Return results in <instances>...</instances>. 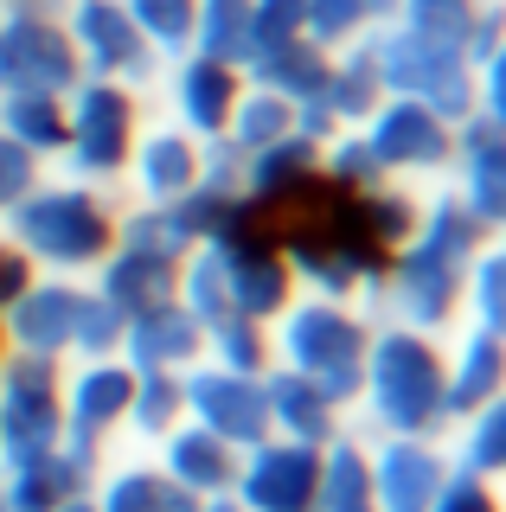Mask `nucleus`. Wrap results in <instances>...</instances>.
Listing matches in <instances>:
<instances>
[{"mask_svg": "<svg viewBox=\"0 0 506 512\" xmlns=\"http://www.w3.org/2000/svg\"><path fill=\"white\" fill-rule=\"evenodd\" d=\"M359 416L372 423V436H449V391H442V346L436 333L410 327H372L366 346V378H359Z\"/></svg>", "mask_w": 506, "mask_h": 512, "instance_id": "f257e3e1", "label": "nucleus"}, {"mask_svg": "<svg viewBox=\"0 0 506 512\" xmlns=\"http://www.w3.org/2000/svg\"><path fill=\"white\" fill-rule=\"evenodd\" d=\"M7 244L45 276H90L109 250H116V212L97 186L84 180H58L33 186L20 205L7 212Z\"/></svg>", "mask_w": 506, "mask_h": 512, "instance_id": "f03ea898", "label": "nucleus"}, {"mask_svg": "<svg viewBox=\"0 0 506 512\" xmlns=\"http://www.w3.org/2000/svg\"><path fill=\"white\" fill-rule=\"evenodd\" d=\"M270 346H276V372H295L308 384H321L340 410L359 404V378H366V346H372V320L353 301H321V295H295L289 308L270 320Z\"/></svg>", "mask_w": 506, "mask_h": 512, "instance_id": "7ed1b4c3", "label": "nucleus"}, {"mask_svg": "<svg viewBox=\"0 0 506 512\" xmlns=\"http://www.w3.org/2000/svg\"><path fill=\"white\" fill-rule=\"evenodd\" d=\"M462 288H468V263L423 237H410L404 250L385 256L372 295H378V320L410 333H449L455 314H462Z\"/></svg>", "mask_w": 506, "mask_h": 512, "instance_id": "20e7f679", "label": "nucleus"}, {"mask_svg": "<svg viewBox=\"0 0 506 512\" xmlns=\"http://www.w3.org/2000/svg\"><path fill=\"white\" fill-rule=\"evenodd\" d=\"M65 122H71L65 128V154H71V173L84 186H109V180H122V173H129L135 135H141L135 90L129 84H109V77L77 84Z\"/></svg>", "mask_w": 506, "mask_h": 512, "instance_id": "39448f33", "label": "nucleus"}, {"mask_svg": "<svg viewBox=\"0 0 506 512\" xmlns=\"http://www.w3.org/2000/svg\"><path fill=\"white\" fill-rule=\"evenodd\" d=\"M65 442V365L58 359H0V468Z\"/></svg>", "mask_w": 506, "mask_h": 512, "instance_id": "423d86ee", "label": "nucleus"}, {"mask_svg": "<svg viewBox=\"0 0 506 512\" xmlns=\"http://www.w3.org/2000/svg\"><path fill=\"white\" fill-rule=\"evenodd\" d=\"M77 314H84V282L77 276H26L0 301V340L26 359H65L77 346Z\"/></svg>", "mask_w": 506, "mask_h": 512, "instance_id": "0eeeda50", "label": "nucleus"}, {"mask_svg": "<svg viewBox=\"0 0 506 512\" xmlns=\"http://www.w3.org/2000/svg\"><path fill=\"white\" fill-rule=\"evenodd\" d=\"M180 397H186V423L212 429V436L231 442V448H257L263 436H276L263 378H244V372H225V365L199 359V365L180 372Z\"/></svg>", "mask_w": 506, "mask_h": 512, "instance_id": "6e6552de", "label": "nucleus"}, {"mask_svg": "<svg viewBox=\"0 0 506 512\" xmlns=\"http://www.w3.org/2000/svg\"><path fill=\"white\" fill-rule=\"evenodd\" d=\"M231 500L237 512H314V500H321V448L263 436L257 448L237 455Z\"/></svg>", "mask_w": 506, "mask_h": 512, "instance_id": "1a4fd4ad", "label": "nucleus"}, {"mask_svg": "<svg viewBox=\"0 0 506 512\" xmlns=\"http://www.w3.org/2000/svg\"><path fill=\"white\" fill-rule=\"evenodd\" d=\"M366 148L378 160V173H442L455 160V128L436 116L417 96H398V103H378L366 116Z\"/></svg>", "mask_w": 506, "mask_h": 512, "instance_id": "9d476101", "label": "nucleus"}, {"mask_svg": "<svg viewBox=\"0 0 506 512\" xmlns=\"http://www.w3.org/2000/svg\"><path fill=\"white\" fill-rule=\"evenodd\" d=\"M71 52L90 77L109 84H148L154 77V45L135 32L122 0H71Z\"/></svg>", "mask_w": 506, "mask_h": 512, "instance_id": "9b49d317", "label": "nucleus"}, {"mask_svg": "<svg viewBox=\"0 0 506 512\" xmlns=\"http://www.w3.org/2000/svg\"><path fill=\"white\" fill-rule=\"evenodd\" d=\"M103 474V448H77V442H58L45 455H26V461H7L0 468V493H7L13 512H52L90 493Z\"/></svg>", "mask_w": 506, "mask_h": 512, "instance_id": "f8f14e48", "label": "nucleus"}, {"mask_svg": "<svg viewBox=\"0 0 506 512\" xmlns=\"http://www.w3.org/2000/svg\"><path fill=\"white\" fill-rule=\"evenodd\" d=\"M442 474H449V448L436 436H378L372 442V500H378V512H430Z\"/></svg>", "mask_w": 506, "mask_h": 512, "instance_id": "ddd939ff", "label": "nucleus"}, {"mask_svg": "<svg viewBox=\"0 0 506 512\" xmlns=\"http://www.w3.org/2000/svg\"><path fill=\"white\" fill-rule=\"evenodd\" d=\"M129 397H135V372L122 359H84L65 378V442L103 448V436H116L129 423Z\"/></svg>", "mask_w": 506, "mask_h": 512, "instance_id": "4468645a", "label": "nucleus"}, {"mask_svg": "<svg viewBox=\"0 0 506 512\" xmlns=\"http://www.w3.org/2000/svg\"><path fill=\"white\" fill-rule=\"evenodd\" d=\"M129 372H186V365L205 359V327L180 301H161V308H141L129 327H122V352Z\"/></svg>", "mask_w": 506, "mask_h": 512, "instance_id": "2eb2a0df", "label": "nucleus"}, {"mask_svg": "<svg viewBox=\"0 0 506 512\" xmlns=\"http://www.w3.org/2000/svg\"><path fill=\"white\" fill-rule=\"evenodd\" d=\"M244 84H237V64H218V58H180L173 71V128H186L193 141H225L231 128V109Z\"/></svg>", "mask_w": 506, "mask_h": 512, "instance_id": "dca6fc26", "label": "nucleus"}, {"mask_svg": "<svg viewBox=\"0 0 506 512\" xmlns=\"http://www.w3.org/2000/svg\"><path fill=\"white\" fill-rule=\"evenodd\" d=\"M199 167H205V141H193L186 128H148V135H135L129 180L148 205H180L199 186Z\"/></svg>", "mask_w": 506, "mask_h": 512, "instance_id": "f3484780", "label": "nucleus"}, {"mask_svg": "<svg viewBox=\"0 0 506 512\" xmlns=\"http://www.w3.org/2000/svg\"><path fill=\"white\" fill-rule=\"evenodd\" d=\"M237 455H244V448L218 442L212 429H199V423H180L173 436H161V474L180 493H193V500H225L231 480H237Z\"/></svg>", "mask_w": 506, "mask_h": 512, "instance_id": "a211bd4d", "label": "nucleus"}, {"mask_svg": "<svg viewBox=\"0 0 506 512\" xmlns=\"http://www.w3.org/2000/svg\"><path fill=\"white\" fill-rule=\"evenodd\" d=\"M442 391H449V416L462 423L468 410H481L487 397L506 391V340L494 333H481L468 320L462 333H455V346L442 352Z\"/></svg>", "mask_w": 506, "mask_h": 512, "instance_id": "6ab92c4d", "label": "nucleus"}, {"mask_svg": "<svg viewBox=\"0 0 506 512\" xmlns=\"http://www.w3.org/2000/svg\"><path fill=\"white\" fill-rule=\"evenodd\" d=\"M455 154H462V192H455V199H462L487 231H500L506 224V135L487 128V122H462Z\"/></svg>", "mask_w": 506, "mask_h": 512, "instance_id": "aec40b11", "label": "nucleus"}, {"mask_svg": "<svg viewBox=\"0 0 506 512\" xmlns=\"http://www.w3.org/2000/svg\"><path fill=\"white\" fill-rule=\"evenodd\" d=\"M263 391H270V429H276V436H289V442L327 448L340 429H353V423H346V410L321 391V384H308V378H295V372H270V378H263Z\"/></svg>", "mask_w": 506, "mask_h": 512, "instance_id": "412c9836", "label": "nucleus"}, {"mask_svg": "<svg viewBox=\"0 0 506 512\" xmlns=\"http://www.w3.org/2000/svg\"><path fill=\"white\" fill-rule=\"evenodd\" d=\"M314 512H378L372 500V442L340 429L334 442L321 448V500Z\"/></svg>", "mask_w": 506, "mask_h": 512, "instance_id": "4be33fe9", "label": "nucleus"}, {"mask_svg": "<svg viewBox=\"0 0 506 512\" xmlns=\"http://www.w3.org/2000/svg\"><path fill=\"white\" fill-rule=\"evenodd\" d=\"M173 500H180V487L161 474V461H122V468H103L90 487L97 512H167Z\"/></svg>", "mask_w": 506, "mask_h": 512, "instance_id": "5701e85b", "label": "nucleus"}, {"mask_svg": "<svg viewBox=\"0 0 506 512\" xmlns=\"http://www.w3.org/2000/svg\"><path fill=\"white\" fill-rule=\"evenodd\" d=\"M449 436H455V468H468V474L506 487V391L487 397L481 410H468Z\"/></svg>", "mask_w": 506, "mask_h": 512, "instance_id": "b1692460", "label": "nucleus"}, {"mask_svg": "<svg viewBox=\"0 0 506 512\" xmlns=\"http://www.w3.org/2000/svg\"><path fill=\"white\" fill-rule=\"evenodd\" d=\"M0 128L20 141L26 154H65V103L45 90H7L0 96Z\"/></svg>", "mask_w": 506, "mask_h": 512, "instance_id": "393cba45", "label": "nucleus"}, {"mask_svg": "<svg viewBox=\"0 0 506 512\" xmlns=\"http://www.w3.org/2000/svg\"><path fill=\"white\" fill-rule=\"evenodd\" d=\"M205 359L225 365V372H244V378H270L276 372V346H270V320H218L205 327Z\"/></svg>", "mask_w": 506, "mask_h": 512, "instance_id": "a878e982", "label": "nucleus"}, {"mask_svg": "<svg viewBox=\"0 0 506 512\" xmlns=\"http://www.w3.org/2000/svg\"><path fill=\"white\" fill-rule=\"evenodd\" d=\"M186 423V397H180V372H135V397H129V436L161 442Z\"/></svg>", "mask_w": 506, "mask_h": 512, "instance_id": "bb28decb", "label": "nucleus"}, {"mask_svg": "<svg viewBox=\"0 0 506 512\" xmlns=\"http://www.w3.org/2000/svg\"><path fill=\"white\" fill-rule=\"evenodd\" d=\"M391 0H308L302 13V32L314 45H353L359 32H372L378 20H385Z\"/></svg>", "mask_w": 506, "mask_h": 512, "instance_id": "cd10ccee", "label": "nucleus"}, {"mask_svg": "<svg viewBox=\"0 0 506 512\" xmlns=\"http://www.w3.org/2000/svg\"><path fill=\"white\" fill-rule=\"evenodd\" d=\"M462 308L474 314V327L506 340V250H481L468 263V288H462Z\"/></svg>", "mask_w": 506, "mask_h": 512, "instance_id": "c85d7f7f", "label": "nucleus"}, {"mask_svg": "<svg viewBox=\"0 0 506 512\" xmlns=\"http://www.w3.org/2000/svg\"><path fill=\"white\" fill-rule=\"evenodd\" d=\"M122 7H129L135 32L154 52H186L193 45V7L199 0H122Z\"/></svg>", "mask_w": 506, "mask_h": 512, "instance_id": "c756f323", "label": "nucleus"}, {"mask_svg": "<svg viewBox=\"0 0 506 512\" xmlns=\"http://www.w3.org/2000/svg\"><path fill=\"white\" fill-rule=\"evenodd\" d=\"M430 512H506V493L494 487V480H481V474H468V468L449 461V474H442Z\"/></svg>", "mask_w": 506, "mask_h": 512, "instance_id": "7c9ffc66", "label": "nucleus"}, {"mask_svg": "<svg viewBox=\"0 0 506 512\" xmlns=\"http://www.w3.org/2000/svg\"><path fill=\"white\" fill-rule=\"evenodd\" d=\"M33 186H39V154H26L20 141L0 128V218H7Z\"/></svg>", "mask_w": 506, "mask_h": 512, "instance_id": "2f4dec72", "label": "nucleus"}, {"mask_svg": "<svg viewBox=\"0 0 506 512\" xmlns=\"http://www.w3.org/2000/svg\"><path fill=\"white\" fill-rule=\"evenodd\" d=\"M26 276H33V263H26V256L7 244V237H0V301H7V295H13V288H20Z\"/></svg>", "mask_w": 506, "mask_h": 512, "instance_id": "473e14b6", "label": "nucleus"}, {"mask_svg": "<svg viewBox=\"0 0 506 512\" xmlns=\"http://www.w3.org/2000/svg\"><path fill=\"white\" fill-rule=\"evenodd\" d=\"M167 512H237V500H231V493H225V500H193V493H180Z\"/></svg>", "mask_w": 506, "mask_h": 512, "instance_id": "72a5a7b5", "label": "nucleus"}, {"mask_svg": "<svg viewBox=\"0 0 506 512\" xmlns=\"http://www.w3.org/2000/svg\"><path fill=\"white\" fill-rule=\"evenodd\" d=\"M0 7H7V13H45L52 0H0Z\"/></svg>", "mask_w": 506, "mask_h": 512, "instance_id": "f704fd0d", "label": "nucleus"}, {"mask_svg": "<svg viewBox=\"0 0 506 512\" xmlns=\"http://www.w3.org/2000/svg\"><path fill=\"white\" fill-rule=\"evenodd\" d=\"M52 512H97V506H90V493H77V500H65V506H52Z\"/></svg>", "mask_w": 506, "mask_h": 512, "instance_id": "c9c22d12", "label": "nucleus"}, {"mask_svg": "<svg viewBox=\"0 0 506 512\" xmlns=\"http://www.w3.org/2000/svg\"><path fill=\"white\" fill-rule=\"evenodd\" d=\"M0 512H13V506H7V493H0Z\"/></svg>", "mask_w": 506, "mask_h": 512, "instance_id": "e433bc0d", "label": "nucleus"}, {"mask_svg": "<svg viewBox=\"0 0 506 512\" xmlns=\"http://www.w3.org/2000/svg\"><path fill=\"white\" fill-rule=\"evenodd\" d=\"M500 250H506V224H500Z\"/></svg>", "mask_w": 506, "mask_h": 512, "instance_id": "4c0bfd02", "label": "nucleus"}, {"mask_svg": "<svg viewBox=\"0 0 506 512\" xmlns=\"http://www.w3.org/2000/svg\"><path fill=\"white\" fill-rule=\"evenodd\" d=\"M0 359H7V340H0Z\"/></svg>", "mask_w": 506, "mask_h": 512, "instance_id": "58836bf2", "label": "nucleus"}]
</instances>
